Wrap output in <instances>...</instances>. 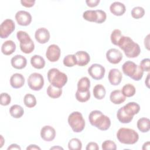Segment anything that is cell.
Segmentation results:
<instances>
[{
    "mask_svg": "<svg viewBox=\"0 0 150 150\" xmlns=\"http://www.w3.org/2000/svg\"><path fill=\"white\" fill-rule=\"evenodd\" d=\"M118 46L121 49L125 56L128 58H135L141 53V48L139 45L134 42L129 36H122Z\"/></svg>",
    "mask_w": 150,
    "mask_h": 150,
    "instance_id": "obj_1",
    "label": "cell"
},
{
    "mask_svg": "<svg viewBox=\"0 0 150 150\" xmlns=\"http://www.w3.org/2000/svg\"><path fill=\"white\" fill-rule=\"evenodd\" d=\"M88 120L91 125L101 131H106L111 126L110 118L99 110L91 111L88 115Z\"/></svg>",
    "mask_w": 150,
    "mask_h": 150,
    "instance_id": "obj_2",
    "label": "cell"
},
{
    "mask_svg": "<svg viewBox=\"0 0 150 150\" xmlns=\"http://www.w3.org/2000/svg\"><path fill=\"white\" fill-rule=\"evenodd\" d=\"M117 138L120 142L132 145L137 142L139 139V135L134 129L128 128H121L117 132Z\"/></svg>",
    "mask_w": 150,
    "mask_h": 150,
    "instance_id": "obj_3",
    "label": "cell"
},
{
    "mask_svg": "<svg viewBox=\"0 0 150 150\" xmlns=\"http://www.w3.org/2000/svg\"><path fill=\"white\" fill-rule=\"evenodd\" d=\"M47 76V80L51 85L61 88L64 86L68 80L67 75L56 68L49 69Z\"/></svg>",
    "mask_w": 150,
    "mask_h": 150,
    "instance_id": "obj_4",
    "label": "cell"
},
{
    "mask_svg": "<svg viewBox=\"0 0 150 150\" xmlns=\"http://www.w3.org/2000/svg\"><path fill=\"white\" fill-rule=\"evenodd\" d=\"M122 70L124 74L135 81L140 80L144 75V71L140 66L130 60L122 64Z\"/></svg>",
    "mask_w": 150,
    "mask_h": 150,
    "instance_id": "obj_5",
    "label": "cell"
},
{
    "mask_svg": "<svg viewBox=\"0 0 150 150\" xmlns=\"http://www.w3.org/2000/svg\"><path fill=\"white\" fill-rule=\"evenodd\" d=\"M68 123L74 132H80L85 128V121L81 112L74 111L68 117Z\"/></svg>",
    "mask_w": 150,
    "mask_h": 150,
    "instance_id": "obj_6",
    "label": "cell"
},
{
    "mask_svg": "<svg viewBox=\"0 0 150 150\" xmlns=\"http://www.w3.org/2000/svg\"><path fill=\"white\" fill-rule=\"evenodd\" d=\"M83 18L89 22L101 23L105 21L106 13L103 10H87L83 12Z\"/></svg>",
    "mask_w": 150,
    "mask_h": 150,
    "instance_id": "obj_7",
    "label": "cell"
},
{
    "mask_svg": "<svg viewBox=\"0 0 150 150\" xmlns=\"http://www.w3.org/2000/svg\"><path fill=\"white\" fill-rule=\"evenodd\" d=\"M43 76L38 73H33L28 79V84L29 88L34 91L40 90L44 86Z\"/></svg>",
    "mask_w": 150,
    "mask_h": 150,
    "instance_id": "obj_8",
    "label": "cell"
},
{
    "mask_svg": "<svg viewBox=\"0 0 150 150\" xmlns=\"http://www.w3.org/2000/svg\"><path fill=\"white\" fill-rule=\"evenodd\" d=\"M15 24L13 20L6 19L0 26V37L2 39L7 38L15 30Z\"/></svg>",
    "mask_w": 150,
    "mask_h": 150,
    "instance_id": "obj_9",
    "label": "cell"
},
{
    "mask_svg": "<svg viewBox=\"0 0 150 150\" xmlns=\"http://www.w3.org/2000/svg\"><path fill=\"white\" fill-rule=\"evenodd\" d=\"M105 73L104 67L100 64L94 63L91 64L88 69V73L94 80H99L102 79Z\"/></svg>",
    "mask_w": 150,
    "mask_h": 150,
    "instance_id": "obj_10",
    "label": "cell"
},
{
    "mask_svg": "<svg viewBox=\"0 0 150 150\" xmlns=\"http://www.w3.org/2000/svg\"><path fill=\"white\" fill-rule=\"evenodd\" d=\"M61 50L59 46L52 44L48 46L46 52V58L51 62H57L60 56Z\"/></svg>",
    "mask_w": 150,
    "mask_h": 150,
    "instance_id": "obj_11",
    "label": "cell"
},
{
    "mask_svg": "<svg viewBox=\"0 0 150 150\" xmlns=\"http://www.w3.org/2000/svg\"><path fill=\"white\" fill-rule=\"evenodd\" d=\"M15 17L17 23L21 26H28L32 22V16L30 13L25 11H18Z\"/></svg>",
    "mask_w": 150,
    "mask_h": 150,
    "instance_id": "obj_12",
    "label": "cell"
},
{
    "mask_svg": "<svg viewBox=\"0 0 150 150\" xmlns=\"http://www.w3.org/2000/svg\"><path fill=\"white\" fill-rule=\"evenodd\" d=\"M106 58L110 63L117 64L122 59V54L119 50L112 48L107 52Z\"/></svg>",
    "mask_w": 150,
    "mask_h": 150,
    "instance_id": "obj_13",
    "label": "cell"
},
{
    "mask_svg": "<svg viewBox=\"0 0 150 150\" xmlns=\"http://www.w3.org/2000/svg\"><path fill=\"white\" fill-rule=\"evenodd\" d=\"M40 137L44 141L50 142L55 138L56 131L53 127L45 125L40 130Z\"/></svg>",
    "mask_w": 150,
    "mask_h": 150,
    "instance_id": "obj_14",
    "label": "cell"
},
{
    "mask_svg": "<svg viewBox=\"0 0 150 150\" xmlns=\"http://www.w3.org/2000/svg\"><path fill=\"white\" fill-rule=\"evenodd\" d=\"M50 32L45 28H38L35 33V38L38 42L40 44L47 43L50 39Z\"/></svg>",
    "mask_w": 150,
    "mask_h": 150,
    "instance_id": "obj_15",
    "label": "cell"
},
{
    "mask_svg": "<svg viewBox=\"0 0 150 150\" xmlns=\"http://www.w3.org/2000/svg\"><path fill=\"white\" fill-rule=\"evenodd\" d=\"M108 81L112 86H117L120 84L122 79V74L121 72L117 69H111L108 73Z\"/></svg>",
    "mask_w": 150,
    "mask_h": 150,
    "instance_id": "obj_16",
    "label": "cell"
},
{
    "mask_svg": "<svg viewBox=\"0 0 150 150\" xmlns=\"http://www.w3.org/2000/svg\"><path fill=\"white\" fill-rule=\"evenodd\" d=\"M12 66L18 70L25 68L27 64V60L25 57L21 54H16L12 57L11 60Z\"/></svg>",
    "mask_w": 150,
    "mask_h": 150,
    "instance_id": "obj_17",
    "label": "cell"
},
{
    "mask_svg": "<svg viewBox=\"0 0 150 150\" xmlns=\"http://www.w3.org/2000/svg\"><path fill=\"white\" fill-rule=\"evenodd\" d=\"M74 55L77 60V64L79 66H84L90 62V56L86 51H78Z\"/></svg>",
    "mask_w": 150,
    "mask_h": 150,
    "instance_id": "obj_18",
    "label": "cell"
},
{
    "mask_svg": "<svg viewBox=\"0 0 150 150\" xmlns=\"http://www.w3.org/2000/svg\"><path fill=\"white\" fill-rule=\"evenodd\" d=\"M25 77L21 73H15L10 78V84L14 88H19L25 84Z\"/></svg>",
    "mask_w": 150,
    "mask_h": 150,
    "instance_id": "obj_19",
    "label": "cell"
},
{
    "mask_svg": "<svg viewBox=\"0 0 150 150\" xmlns=\"http://www.w3.org/2000/svg\"><path fill=\"white\" fill-rule=\"evenodd\" d=\"M110 12L115 16H122L126 11L125 5L120 2H114L110 6Z\"/></svg>",
    "mask_w": 150,
    "mask_h": 150,
    "instance_id": "obj_20",
    "label": "cell"
},
{
    "mask_svg": "<svg viewBox=\"0 0 150 150\" xmlns=\"http://www.w3.org/2000/svg\"><path fill=\"white\" fill-rule=\"evenodd\" d=\"M16 50V44L11 40H8L3 43L1 46L2 53L6 56L12 54Z\"/></svg>",
    "mask_w": 150,
    "mask_h": 150,
    "instance_id": "obj_21",
    "label": "cell"
},
{
    "mask_svg": "<svg viewBox=\"0 0 150 150\" xmlns=\"http://www.w3.org/2000/svg\"><path fill=\"white\" fill-rule=\"evenodd\" d=\"M110 99L114 104H121L125 101L126 97L122 94L120 90H115L110 93Z\"/></svg>",
    "mask_w": 150,
    "mask_h": 150,
    "instance_id": "obj_22",
    "label": "cell"
},
{
    "mask_svg": "<svg viewBox=\"0 0 150 150\" xmlns=\"http://www.w3.org/2000/svg\"><path fill=\"white\" fill-rule=\"evenodd\" d=\"M122 107L125 112L133 117L134 115L137 114L140 110L139 105L135 102H129Z\"/></svg>",
    "mask_w": 150,
    "mask_h": 150,
    "instance_id": "obj_23",
    "label": "cell"
},
{
    "mask_svg": "<svg viewBox=\"0 0 150 150\" xmlns=\"http://www.w3.org/2000/svg\"><path fill=\"white\" fill-rule=\"evenodd\" d=\"M138 129L142 132H147L150 129V120L146 117L140 118L137 123Z\"/></svg>",
    "mask_w": 150,
    "mask_h": 150,
    "instance_id": "obj_24",
    "label": "cell"
},
{
    "mask_svg": "<svg viewBox=\"0 0 150 150\" xmlns=\"http://www.w3.org/2000/svg\"><path fill=\"white\" fill-rule=\"evenodd\" d=\"M117 117L118 121L123 124H127L131 122L133 120L134 117L128 115L125 111L124 110L123 107L118 109L117 112Z\"/></svg>",
    "mask_w": 150,
    "mask_h": 150,
    "instance_id": "obj_25",
    "label": "cell"
},
{
    "mask_svg": "<svg viewBox=\"0 0 150 150\" xmlns=\"http://www.w3.org/2000/svg\"><path fill=\"white\" fill-rule=\"evenodd\" d=\"M30 64L34 68L41 69L45 66V60L41 56L35 54L30 58Z\"/></svg>",
    "mask_w": 150,
    "mask_h": 150,
    "instance_id": "obj_26",
    "label": "cell"
},
{
    "mask_svg": "<svg viewBox=\"0 0 150 150\" xmlns=\"http://www.w3.org/2000/svg\"><path fill=\"white\" fill-rule=\"evenodd\" d=\"M93 93L94 97L98 99V100H102L103 99L106 94V90L104 86L102 84H98L96 85L93 90Z\"/></svg>",
    "mask_w": 150,
    "mask_h": 150,
    "instance_id": "obj_27",
    "label": "cell"
},
{
    "mask_svg": "<svg viewBox=\"0 0 150 150\" xmlns=\"http://www.w3.org/2000/svg\"><path fill=\"white\" fill-rule=\"evenodd\" d=\"M90 87V81L87 77H81L77 83V90L81 92H85L89 90Z\"/></svg>",
    "mask_w": 150,
    "mask_h": 150,
    "instance_id": "obj_28",
    "label": "cell"
},
{
    "mask_svg": "<svg viewBox=\"0 0 150 150\" xmlns=\"http://www.w3.org/2000/svg\"><path fill=\"white\" fill-rule=\"evenodd\" d=\"M9 113L12 117L15 118H19L23 115L24 110L21 105L14 104L10 107Z\"/></svg>",
    "mask_w": 150,
    "mask_h": 150,
    "instance_id": "obj_29",
    "label": "cell"
},
{
    "mask_svg": "<svg viewBox=\"0 0 150 150\" xmlns=\"http://www.w3.org/2000/svg\"><path fill=\"white\" fill-rule=\"evenodd\" d=\"M49 97L52 98H57L60 97L62 94V89L54 87L52 85H49L46 90Z\"/></svg>",
    "mask_w": 150,
    "mask_h": 150,
    "instance_id": "obj_30",
    "label": "cell"
},
{
    "mask_svg": "<svg viewBox=\"0 0 150 150\" xmlns=\"http://www.w3.org/2000/svg\"><path fill=\"white\" fill-rule=\"evenodd\" d=\"M121 92L122 94L126 97H132L133 96L135 95V92H136V89L135 87L131 84L128 83L125 84L122 89H121Z\"/></svg>",
    "mask_w": 150,
    "mask_h": 150,
    "instance_id": "obj_31",
    "label": "cell"
},
{
    "mask_svg": "<svg viewBox=\"0 0 150 150\" xmlns=\"http://www.w3.org/2000/svg\"><path fill=\"white\" fill-rule=\"evenodd\" d=\"M23 103L26 107L28 108H32L36 105L37 101L34 95L28 93L24 96Z\"/></svg>",
    "mask_w": 150,
    "mask_h": 150,
    "instance_id": "obj_32",
    "label": "cell"
},
{
    "mask_svg": "<svg viewBox=\"0 0 150 150\" xmlns=\"http://www.w3.org/2000/svg\"><path fill=\"white\" fill-rule=\"evenodd\" d=\"M19 46L21 50L26 54L31 53L35 49V44L32 40L24 44H19Z\"/></svg>",
    "mask_w": 150,
    "mask_h": 150,
    "instance_id": "obj_33",
    "label": "cell"
},
{
    "mask_svg": "<svg viewBox=\"0 0 150 150\" xmlns=\"http://www.w3.org/2000/svg\"><path fill=\"white\" fill-rule=\"evenodd\" d=\"M68 148L70 150H80L82 148V143L78 138H71L69 141Z\"/></svg>",
    "mask_w": 150,
    "mask_h": 150,
    "instance_id": "obj_34",
    "label": "cell"
},
{
    "mask_svg": "<svg viewBox=\"0 0 150 150\" xmlns=\"http://www.w3.org/2000/svg\"><path fill=\"white\" fill-rule=\"evenodd\" d=\"M90 96L91 95L90 90L85 92H81L77 90L75 94L76 100L81 103H84L90 99Z\"/></svg>",
    "mask_w": 150,
    "mask_h": 150,
    "instance_id": "obj_35",
    "label": "cell"
},
{
    "mask_svg": "<svg viewBox=\"0 0 150 150\" xmlns=\"http://www.w3.org/2000/svg\"><path fill=\"white\" fill-rule=\"evenodd\" d=\"M16 37L18 40L19 41V44H24L32 40L30 36L28 33L25 31L19 30L16 33Z\"/></svg>",
    "mask_w": 150,
    "mask_h": 150,
    "instance_id": "obj_36",
    "label": "cell"
},
{
    "mask_svg": "<svg viewBox=\"0 0 150 150\" xmlns=\"http://www.w3.org/2000/svg\"><path fill=\"white\" fill-rule=\"evenodd\" d=\"M63 64L66 67H73L77 64V60L74 54H68L66 56L63 60Z\"/></svg>",
    "mask_w": 150,
    "mask_h": 150,
    "instance_id": "obj_37",
    "label": "cell"
},
{
    "mask_svg": "<svg viewBox=\"0 0 150 150\" xmlns=\"http://www.w3.org/2000/svg\"><path fill=\"white\" fill-rule=\"evenodd\" d=\"M122 34H121V31L120 29H114L111 34L110 36V39L112 44L114 45L118 46V44L122 37Z\"/></svg>",
    "mask_w": 150,
    "mask_h": 150,
    "instance_id": "obj_38",
    "label": "cell"
},
{
    "mask_svg": "<svg viewBox=\"0 0 150 150\" xmlns=\"http://www.w3.org/2000/svg\"><path fill=\"white\" fill-rule=\"evenodd\" d=\"M131 15L135 19H139L145 15V10L141 6H135L131 10Z\"/></svg>",
    "mask_w": 150,
    "mask_h": 150,
    "instance_id": "obj_39",
    "label": "cell"
},
{
    "mask_svg": "<svg viewBox=\"0 0 150 150\" xmlns=\"http://www.w3.org/2000/svg\"><path fill=\"white\" fill-rule=\"evenodd\" d=\"M101 148L103 150H115L117 149V146L114 141L111 140H106L102 143Z\"/></svg>",
    "mask_w": 150,
    "mask_h": 150,
    "instance_id": "obj_40",
    "label": "cell"
},
{
    "mask_svg": "<svg viewBox=\"0 0 150 150\" xmlns=\"http://www.w3.org/2000/svg\"><path fill=\"white\" fill-rule=\"evenodd\" d=\"M11 97L6 93H2L0 96V104L3 106H6L11 103Z\"/></svg>",
    "mask_w": 150,
    "mask_h": 150,
    "instance_id": "obj_41",
    "label": "cell"
},
{
    "mask_svg": "<svg viewBox=\"0 0 150 150\" xmlns=\"http://www.w3.org/2000/svg\"><path fill=\"white\" fill-rule=\"evenodd\" d=\"M140 67L142 69V70L144 71H149L150 70V59L149 58H145L142 59L139 65Z\"/></svg>",
    "mask_w": 150,
    "mask_h": 150,
    "instance_id": "obj_42",
    "label": "cell"
},
{
    "mask_svg": "<svg viewBox=\"0 0 150 150\" xmlns=\"http://www.w3.org/2000/svg\"><path fill=\"white\" fill-rule=\"evenodd\" d=\"M21 3L22 5L25 7L30 8L35 5V0H21Z\"/></svg>",
    "mask_w": 150,
    "mask_h": 150,
    "instance_id": "obj_43",
    "label": "cell"
},
{
    "mask_svg": "<svg viewBox=\"0 0 150 150\" xmlns=\"http://www.w3.org/2000/svg\"><path fill=\"white\" fill-rule=\"evenodd\" d=\"M86 149V150H98L99 146L96 142H90L87 145Z\"/></svg>",
    "mask_w": 150,
    "mask_h": 150,
    "instance_id": "obj_44",
    "label": "cell"
},
{
    "mask_svg": "<svg viewBox=\"0 0 150 150\" xmlns=\"http://www.w3.org/2000/svg\"><path fill=\"white\" fill-rule=\"evenodd\" d=\"M100 0H87L86 1V3L87 5L90 8H93L97 6L100 3Z\"/></svg>",
    "mask_w": 150,
    "mask_h": 150,
    "instance_id": "obj_45",
    "label": "cell"
},
{
    "mask_svg": "<svg viewBox=\"0 0 150 150\" xmlns=\"http://www.w3.org/2000/svg\"><path fill=\"white\" fill-rule=\"evenodd\" d=\"M149 35H148L146 36V38L144 39V45L147 50H149Z\"/></svg>",
    "mask_w": 150,
    "mask_h": 150,
    "instance_id": "obj_46",
    "label": "cell"
},
{
    "mask_svg": "<svg viewBox=\"0 0 150 150\" xmlns=\"http://www.w3.org/2000/svg\"><path fill=\"white\" fill-rule=\"evenodd\" d=\"M7 149L8 150H9V149H19V150H21V148L18 145H17L16 144H12L8 147Z\"/></svg>",
    "mask_w": 150,
    "mask_h": 150,
    "instance_id": "obj_47",
    "label": "cell"
},
{
    "mask_svg": "<svg viewBox=\"0 0 150 150\" xmlns=\"http://www.w3.org/2000/svg\"><path fill=\"white\" fill-rule=\"evenodd\" d=\"M26 149L27 150H35V149H39V150H40L41 148L38 146V145H35V144H31L30 145H29L27 148H26Z\"/></svg>",
    "mask_w": 150,
    "mask_h": 150,
    "instance_id": "obj_48",
    "label": "cell"
},
{
    "mask_svg": "<svg viewBox=\"0 0 150 150\" xmlns=\"http://www.w3.org/2000/svg\"><path fill=\"white\" fill-rule=\"evenodd\" d=\"M149 145H150L149 141H147L144 144L142 149L144 150H145V149L148 150V149H149Z\"/></svg>",
    "mask_w": 150,
    "mask_h": 150,
    "instance_id": "obj_49",
    "label": "cell"
},
{
    "mask_svg": "<svg viewBox=\"0 0 150 150\" xmlns=\"http://www.w3.org/2000/svg\"><path fill=\"white\" fill-rule=\"evenodd\" d=\"M149 73L148 74V76H147V77H146V80H145V84H146V87H147L148 88H149Z\"/></svg>",
    "mask_w": 150,
    "mask_h": 150,
    "instance_id": "obj_50",
    "label": "cell"
},
{
    "mask_svg": "<svg viewBox=\"0 0 150 150\" xmlns=\"http://www.w3.org/2000/svg\"><path fill=\"white\" fill-rule=\"evenodd\" d=\"M63 149V148L60 147V146H53L50 148V149Z\"/></svg>",
    "mask_w": 150,
    "mask_h": 150,
    "instance_id": "obj_51",
    "label": "cell"
},
{
    "mask_svg": "<svg viewBox=\"0 0 150 150\" xmlns=\"http://www.w3.org/2000/svg\"><path fill=\"white\" fill-rule=\"evenodd\" d=\"M1 141H2V144H1V148H2V146H3V142H4V138H3V137H2V135H1Z\"/></svg>",
    "mask_w": 150,
    "mask_h": 150,
    "instance_id": "obj_52",
    "label": "cell"
}]
</instances>
